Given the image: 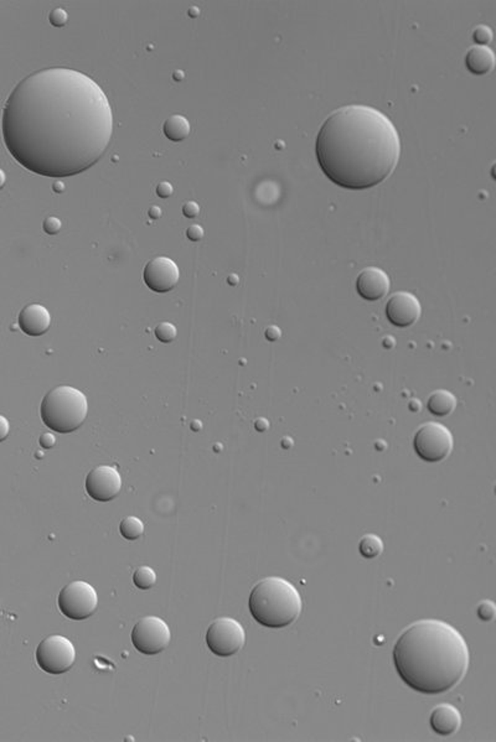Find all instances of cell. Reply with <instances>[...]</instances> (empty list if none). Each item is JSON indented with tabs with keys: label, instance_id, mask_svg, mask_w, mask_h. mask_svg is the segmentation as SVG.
I'll use <instances>...</instances> for the list:
<instances>
[{
	"label": "cell",
	"instance_id": "cell-1",
	"mask_svg": "<svg viewBox=\"0 0 496 742\" xmlns=\"http://www.w3.org/2000/svg\"><path fill=\"white\" fill-rule=\"evenodd\" d=\"M3 139L17 163L38 175L68 177L99 163L113 135L103 89L82 72L51 67L13 89L1 117Z\"/></svg>",
	"mask_w": 496,
	"mask_h": 742
},
{
	"label": "cell",
	"instance_id": "cell-2",
	"mask_svg": "<svg viewBox=\"0 0 496 742\" xmlns=\"http://www.w3.org/2000/svg\"><path fill=\"white\" fill-rule=\"evenodd\" d=\"M316 159L326 177L347 190H367L387 180L401 155L396 127L380 110L347 105L320 128Z\"/></svg>",
	"mask_w": 496,
	"mask_h": 742
},
{
	"label": "cell",
	"instance_id": "cell-3",
	"mask_svg": "<svg viewBox=\"0 0 496 742\" xmlns=\"http://www.w3.org/2000/svg\"><path fill=\"white\" fill-rule=\"evenodd\" d=\"M393 662L398 676L411 689L430 695L446 693L468 671V644L446 622L421 620L397 638Z\"/></svg>",
	"mask_w": 496,
	"mask_h": 742
},
{
	"label": "cell",
	"instance_id": "cell-4",
	"mask_svg": "<svg viewBox=\"0 0 496 742\" xmlns=\"http://www.w3.org/2000/svg\"><path fill=\"white\" fill-rule=\"evenodd\" d=\"M248 607L254 620L268 628H283L297 620L303 602L296 586L282 577H265L254 585Z\"/></svg>",
	"mask_w": 496,
	"mask_h": 742
},
{
	"label": "cell",
	"instance_id": "cell-5",
	"mask_svg": "<svg viewBox=\"0 0 496 742\" xmlns=\"http://www.w3.org/2000/svg\"><path fill=\"white\" fill-rule=\"evenodd\" d=\"M87 398L70 385H60L50 391L41 401L40 414L45 425L52 431L68 434L82 425L87 417Z\"/></svg>",
	"mask_w": 496,
	"mask_h": 742
},
{
	"label": "cell",
	"instance_id": "cell-6",
	"mask_svg": "<svg viewBox=\"0 0 496 742\" xmlns=\"http://www.w3.org/2000/svg\"><path fill=\"white\" fill-rule=\"evenodd\" d=\"M59 609L67 618L73 621L87 620L99 607V595L94 586L78 580L67 584L59 595Z\"/></svg>",
	"mask_w": 496,
	"mask_h": 742
},
{
	"label": "cell",
	"instance_id": "cell-7",
	"mask_svg": "<svg viewBox=\"0 0 496 742\" xmlns=\"http://www.w3.org/2000/svg\"><path fill=\"white\" fill-rule=\"evenodd\" d=\"M414 447L423 461H443L453 450L452 433L442 424H423L414 433Z\"/></svg>",
	"mask_w": 496,
	"mask_h": 742
},
{
	"label": "cell",
	"instance_id": "cell-8",
	"mask_svg": "<svg viewBox=\"0 0 496 742\" xmlns=\"http://www.w3.org/2000/svg\"><path fill=\"white\" fill-rule=\"evenodd\" d=\"M76 660V649L70 639L54 635L45 638L36 648V662L49 674H64Z\"/></svg>",
	"mask_w": 496,
	"mask_h": 742
},
{
	"label": "cell",
	"instance_id": "cell-9",
	"mask_svg": "<svg viewBox=\"0 0 496 742\" xmlns=\"http://www.w3.org/2000/svg\"><path fill=\"white\" fill-rule=\"evenodd\" d=\"M210 651L219 657L236 655L246 644V632L240 622L222 617L212 622L206 632Z\"/></svg>",
	"mask_w": 496,
	"mask_h": 742
},
{
	"label": "cell",
	"instance_id": "cell-10",
	"mask_svg": "<svg viewBox=\"0 0 496 742\" xmlns=\"http://www.w3.org/2000/svg\"><path fill=\"white\" fill-rule=\"evenodd\" d=\"M170 639L169 626L159 617H144L133 627V646L143 655H154L161 653L168 648Z\"/></svg>",
	"mask_w": 496,
	"mask_h": 742
},
{
	"label": "cell",
	"instance_id": "cell-11",
	"mask_svg": "<svg viewBox=\"0 0 496 742\" xmlns=\"http://www.w3.org/2000/svg\"><path fill=\"white\" fill-rule=\"evenodd\" d=\"M179 268L177 263L166 257L152 259L144 268L143 279L152 292H164L173 290L179 281Z\"/></svg>",
	"mask_w": 496,
	"mask_h": 742
},
{
	"label": "cell",
	"instance_id": "cell-12",
	"mask_svg": "<svg viewBox=\"0 0 496 742\" xmlns=\"http://www.w3.org/2000/svg\"><path fill=\"white\" fill-rule=\"evenodd\" d=\"M121 489V475L115 468L99 466L87 475L86 491L92 500L110 502L119 495Z\"/></svg>",
	"mask_w": 496,
	"mask_h": 742
},
{
	"label": "cell",
	"instance_id": "cell-13",
	"mask_svg": "<svg viewBox=\"0 0 496 742\" xmlns=\"http://www.w3.org/2000/svg\"><path fill=\"white\" fill-rule=\"evenodd\" d=\"M385 311L392 325L397 327H409L418 321L421 304L418 299L409 292H396L387 300Z\"/></svg>",
	"mask_w": 496,
	"mask_h": 742
},
{
	"label": "cell",
	"instance_id": "cell-14",
	"mask_svg": "<svg viewBox=\"0 0 496 742\" xmlns=\"http://www.w3.org/2000/svg\"><path fill=\"white\" fill-rule=\"evenodd\" d=\"M356 290L360 297L367 302H377L390 290V278L384 270L369 267L358 274Z\"/></svg>",
	"mask_w": 496,
	"mask_h": 742
},
{
	"label": "cell",
	"instance_id": "cell-15",
	"mask_svg": "<svg viewBox=\"0 0 496 742\" xmlns=\"http://www.w3.org/2000/svg\"><path fill=\"white\" fill-rule=\"evenodd\" d=\"M51 316L48 309L39 304H31L22 309L19 313V327L25 335L43 336L49 330Z\"/></svg>",
	"mask_w": 496,
	"mask_h": 742
},
{
	"label": "cell",
	"instance_id": "cell-16",
	"mask_svg": "<svg viewBox=\"0 0 496 742\" xmlns=\"http://www.w3.org/2000/svg\"><path fill=\"white\" fill-rule=\"evenodd\" d=\"M430 727L442 736L453 735L462 726L460 711L451 704H439L430 714Z\"/></svg>",
	"mask_w": 496,
	"mask_h": 742
},
{
	"label": "cell",
	"instance_id": "cell-17",
	"mask_svg": "<svg viewBox=\"0 0 496 742\" xmlns=\"http://www.w3.org/2000/svg\"><path fill=\"white\" fill-rule=\"evenodd\" d=\"M465 65L476 76L490 73L495 66V55L488 46H473L465 55Z\"/></svg>",
	"mask_w": 496,
	"mask_h": 742
},
{
	"label": "cell",
	"instance_id": "cell-18",
	"mask_svg": "<svg viewBox=\"0 0 496 742\" xmlns=\"http://www.w3.org/2000/svg\"><path fill=\"white\" fill-rule=\"evenodd\" d=\"M457 407V398L448 391L433 392L427 399V408L430 414L436 417H446L454 412Z\"/></svg>",
	"mask_w": 496,
	"mask_h": 742
},
{
	"label": "cell",
	"instance_id": "cell-19",
	"mask_svg": "<svg viewBox=\"0 0 496 742\" xmlns=\"http://www.w3.org/2000/svg\"><path fill=\"white\" fill-rule=\"evenodd\" d=\"M190 123L188 119L180 114L170 116L163 126V132L171 142H182L190 134Z\"/></svg>",
	"mask_w": 496,
	"mask_h": 742
},
{
	"label": "cell",
	"instance_id": "cell-20",
	"mask_svg": "<svg viewBox=\"0 0 496 742\" xmlns=\"http://www.w3.org/2000/svg\"><path fill=\"white\" fill-rule=\"evenodd\" d=\"M358 550L366 559H375L384 551V542L376 534H366L358 543Z\"/></svg>",
	"mask_w": 496,
	"mask_h": 742
},
{
	"label": "cell",
	"instance_id": "cell-21",
	"mask_svg": "<svg viewBox=\"0 0 496 742\" xmlns=\"http://www.w3.org/2000/svg\"><path fill=\"white\" fill-rule=\"evenodd\" d=\"M119 532H121L122 537L127 540H137L143 535V522L139 518L133 517V516L124 518L119 526Z\"/></svg>",
	"mask_w": 496,
	"mask_h": 742
},
{
	"label": "cell",
	"instance_id": "cell-22",
	"mask_svg": "<svg viewBox=\"0 0 496 742\" xmlns=\"http://www.w3.org/2000/svg\"><path fill=\"white\" fill-rule=\"evenodd\" d=\"M133 583L140 590H148L156 583V574L152 567H139L133 574Z\"/></svg>",
	"mask_w": 496,
	"mask_h": 742
},
{
	"label": "cell",
	"instance_id": "cell-23",
	"mask_svg": "<svg viewBox=\"0 0 496 742\" xmlns=\"http://www.w3.org/2000/svg\"><path fill=\"white\" fill-rule=\"evenodd\" d=\"M155 337L163 343H170L177 335V327L170 322H161L155 327Z\"/></svg>",
	"mask_w": 496,
	"mask_h": 742
},
{
	"label": "cell",
	"instance_id": "cell-24",
	"mask_svg": "<svg viewBox=\"0 0 496 742\" xmlns=\"http://www.w3.org/2000/svg\"><path fill=\"white\" fill-rule=\"evenodd\" d=\"M473 40L476 46H488L493 41V31L486 25H479L473 31Z\"/></svg>",
	"mask_w": 496,
	"mask_h": 742
},
{
	"label": "cell",
	"instance_id": "cell-25",
	"mask_svg": "<svg viewBox=\"0 0 496 742\" xmlns=\"http://www.w3.org/2000/svg\"><path fill=\"white\" fill-rule=\"evenodd\" d=\"M476 614L479 616L480 620L491 621L495 617V605H494V602H491L489 600L480 602L478 609H476Z\"/></svg>",
	"mask_w": 496,
	"mask_h": 742
},
{
	"label": "cell",
	"instance_id": "cell-26",
	"mask_svg": "<svg viewBox=\"0 0 496 742\" xmlns=\"http://www.w3.org/2000/svg\"><path fill=\"white\" fill-rule=\"evenodd\" d=\"M49 20L52 27H55V28H62V27L66 25L67 20H68V15H67L66 10H64L62 8H55V9H52L51 13H50Z\"/></svg>",
	"mask_w": 496,
	"mask_h": 742
},
{
	"label": "cell",
	"instance_id": "cell-27",
	"mask_svg": "<svg viewBox=\"0 0 496 742\" xmlns=\"http://www.w3.org/2000/svg\"><path fill=\"white\" fill-rule=\"evenodd\" d=\"M61 225H61V221L59 220L57 217L51 216V217H48V218L44 221L43 228H44V231L46 232L48 235L54 236V235H57V233L60 232Z\"/></svg>",
	"mask_w": 496,
	"mask_h": 742
},
{
	"label": "cell",
	"instance_id": "cell-28",
	"mask_svg": "<svg viewBox=\"0 0 496 742\" xmlns=\"http://www.w3.org/2000/svg\"><path fill=\"white\" fill-rule=\"evenodd\" d=\"M204 235V228L200 225H190L188 230H187V237H188L191 242H198V241H201Z\"/></svg>",
	"mask_w": 496,
	"mask_h": 742
},
{
	"label": "cell",
	"instance_id": "cell-29",
	"mask_svg": "<svg viewBox=\"0 0 496 742\" xmlns=\"http://www.w3.org/2000/svg\"><path fill=\"white\" fill-rule=\"evenodd\" d=\"M200 214V206L194 201H189L182 206V215L188 218H195Z\"/></svg>",
	"mask_w": 496,
	"mask_h": 742
},
{
	"label": "cell",
	"instance_id": "cell-30",
	"mask_svg": "<svg viewBox=\"0 0 496 742\" xmlns=\"http://www.w3.org/2000/svg\"><path fill=\"white\" fill-rule=\"evenodd\" d=\"M155 191H156V195L160 198H170L173 193H174V187H173L170 182L163 181L160 182L159 185L156 186Z\"/></svg>",
	"mask_w": 496,
	"mask_h": 742
},
{
	"label": "cell",
	"instance_id": "cell-31",
	"mask_svg": "<svg viewBox=\"0 0 496 742\" xmlns=\"http://www.w3.org/2000/svg\"><path fill=\"white\" fill-rule=\"evenodd\" d=\"M39 441L40 445L43 446L46 450L52 449L56 444L55 436L51 434V433H45V434L41 435Z\"/></svg>",
	"mask_w": 496,
	"mask_h": 742
},
{
	"label": "cell",
	"instance_id": "cell-32",
	"mask_svg": "<svg viewBox=\"0 0 496 742\" xmlns=\"http://www.w3.org/2000/svg\"><path fill=\"white\" fill-rule=\"evenodd\" d=\"M9 430H10V425L9 422L6 420V417L0 415V443L4 441L9 435Z\"/></svg>",
	"mask_w": 496,
	"mask_h": 742
},
{
	"label": "cell",
	"instance_id": "cell-33",
	"mask_svg": "<svg viewBox=\"0 0 496 742\" xmlns=\"http://www.w3.org/2000/svg\"><path fill=\"white\" fill-rule=\"evenodd\" d=\"M265 337L270 341H276L281 337V331H279V329H277L276 326H270L265 330Z\"/></svg>",
	"mask_w": 496,
	"mask_h": 742
},
{
	"label": "cell",
	"instance_id": "cell-34",
	"mask_svg": "<svg viewBox=\"0 0 496 742\" xmlns=\"http://www.w3.org/2000/svg\"><path fill=\"white\" fill-rule=\"evenodd\" d=\"M161 214H163V212H161V209L158 207V206H152L148 211L149 217H150L152 220H158V218L161 217Z\"/></svg>",
	"mask_w": 496,
	"mask_h": 742
},
{
	"label": "cell",
	"instance_id": "cell-35",
	"mask_svg": "<svg viewBox=\"0 0 496 742\" xmlns=\"http://www.w3.org/2000/svg\"><path fill=\"white\" fill-rule=\"evenodd\" d=\"M267 428H268V424H267L265 419H258L256 422V429L258 430V431H265Z\"/></svg>",
	"mask_w": 496,
	"mask_h": 742
},
{
	"label": "cell",
	"instance_id": "cell-36",
	"mask_svg": "<svg viewBox=\"0 0 496 742\" xmlns=\"http://www.w3.org/2000/svg\"><path fill=\"white\" fill-rule=\"evenodd\" d=\"M52 188H54V191H56V193H64V190H65V185H64V182L62 181H56L55 184H54V186H52Z\"/></svg>",
	"mask_w": 496,
	"mask_h": 742
},
{
	"label": "cell",
	"instance_id": "cell-37",
	"mask_svg": "<svg viewBox=\"0 0 496 742\" xmlns=\"http://www.w3.org/2000/svg\"><path fill=\"white\" fill-rule=\"evenodd\" d=\"M173 77H174V80H175V81H179V82H180V81H182V80H184V77H185V75H184V72L180 71V70H177V71L174 72Z\"/></svg>",
	"mask_w": 496,
	"mask_h": 742
},
{
	"label": "cell",
	"instance_id": "cell-38",
	"mask_svg": "<svg viewBox=\"0 0 496 742\" xmlns=\"http://www.w3.org/2000/svg\"><path fill=\"white\" fill-rule=\"evenodd\" d=\"M188 14L191 17H198V14H200V10H198V8H195V6H193V8H190V9H189Z\"/></svg>",
	"mask_w": 496,
	"mask_h": 742
},
{
	"label": "cell",
	"instance_id": "cell-39",
	"mask_svg": "<svg viewBox=\"0 0 496 742\" xmlns=\"http://www.w3.org/2000/svg\"><path fill=\"white\" fill-rule=\"evenodd\" d=\"M6 181V172L0 169V190L4 187Z\"/></svg>",
	"mask_w": 496,
	"mask_h": 742
},
{
	"label": "cell",
	"instance_id": "cell-40",
	"mask_svg": "<svg viewBox=\"0 0 496 742\" xmlns=\"http://www.w3.org/2000/svg\"><path fill=\"white\" fill-rule=\"evenodd\" d=\"M227 281H228V283H230L231 285H236V284H238V276H236V275H230V276H228V279H227Z\"/></svg>",
	"mask_w": 496,
	"mask_h": 742
},
{
	"label": "cell",
	"instance_id": "cell-41",
	"mask_svg": "<svg viewBox=\"0 0 496 742\" xmlns=\"http://www.w3.org/2000/svg\"><path fill=\"white\" fill-rule=\"evenodd\" d=\"M190 426H191V429L195 430V431H198V430L201 429V423H200L198 420H194L193 423H191V425H190Z\"/></svg>",
	"mask_w": 496,
	"mask_h": 742
}]
</instances>
